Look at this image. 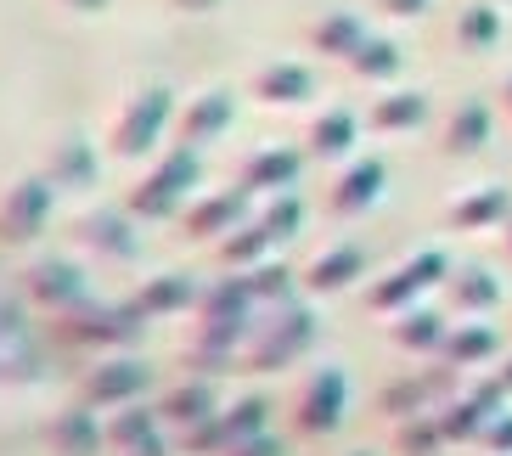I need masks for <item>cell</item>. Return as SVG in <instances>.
<instances>
[{
	"label": "cell",
	"mask_w": 512,
	"mask_h": 456,
	"mask_svg": "<svg viewBox=\"0 0 512 456\" xmlns=\"http://www.w3.org/2000/svg\"><path fill=\"white\" fill-rule=\"evenodd\" d=\"M355 136H361V119H355L349 107H327V113L310 119V152H316V158H338V152H349Z\"/></svg>",
	"instance_id": "32"
},
{
	"label": "cell",
	"mask_w": 512,
	"mask_h": 456,
	"mask_svg": "<svg viewBox=\"0 0 512 456\" xmlns=\"http://www.w3.org/2000/svg\"><path fill=\"white\" fill-rule=\"evenodd\" d=\"M34 378H40V350H34L29 327L0 333V389H23Z\"/></svg>",
	"instance_id": "31"
},
{
	"label": "cell",
	"mask_w": 512,
	"mask_h": 456,
	"mask_svg": "<svg viewBox=\"0 0 512 456\" xmlns=\"http://www.w3.org/2000/svg\"><path fill=\"white\" fill-rule=\"evenodd\" d=\"M304 175V152L299 147H259L242 158L237 186H248L254 198H276V192H293Z\"/></svg>",
	"instance_id": "14"
},
{
	"label": "cell",
	"mask_w": 512,
	"mask_h": 456,
	"mask_svg": "<svg viewBox=\"0 0 512 456\" xmlns=\"http://www.w3.org/2000/svg\"><path fill=\"white\" fill-rule=\"evenodd\" d=\"M147 383H152V366L141 361V355L113 350L79 378V400L96 406V411H119V406H136V400L147 395Z\"/></svg>",
	"instance_id": "6"
},
{
	"label": "cell",
	"mask_w": 512,
	"mask_h": 456,
	"mask_svg": "<svg viewBox=\"0 0 512 456\" xmlns=\"http://www.w3.org/2000/svg\"><path fill=\"white\" fill-rule=\"evenodd\" d=\"M299 276H304L310 293H344L355 276H366V248L361 243H332V248H321Z\"/></svg>",
	"instance_id": "20"
},
{
	"label": "cell",
	"mask_w": 512,
	"mask_h": 456,
	"mask_svg": "<svg viewBox=\"0 0 512 456\" xmlns=\"http://www.w3.org/2000/svg\"><path fill=\"white\" fill-rule=\"evenodd\" d=\"M197 299H203V288H197L186 271H158L141 282V293L130 304H136L147 321H164V316H186V310H197Z\"/></svg>",
	"instance_id": "18"
},
{
	"label": "cell",
	"mask_w": 512,
	"mask_h": 456,
	"mask_svg": "<svg viewBox=\"0 0 512 456\" xmlns=\"http://www.w3.org/2000/svg\"><path fill=\"white\" fill-rule=\"evenodd\" d=\"M68 12H107V0H62Z\"/></svg>",
	"instance_id": "43"
},
{
	"label": "cell",
	"mask_w": 512,
	"mask_h": 456,
	"mask_svg": "<svg viewBox=\"0 0 512 456\" xmlns=\"http://www.w3.org/2000/svg\"><path fill=\"white\" fill-rule=\"evenodd\" d=\"M344 406H349V378L338 366L321 361L316 372L293 389V428L310 434V440H321V434H332V428L344 423Z\"/></svg>",
	"instance_id": "8"
},
{
	"label": "cell",
	"mask_w": 512,
	"mask_h": 456,
	"mask_svg": "<svg viewBox=\"0 0 512 456\" xmlns=\"http://www.w3.org/2000/svg\"><path fill=\"white\" fill-rule=\"evenodd\" d=\"M293 276H299V271H287V265L265 259V265L248 271V282H254V299L259 304H293V299H299V282H293Z\"/></svg>",
	"instance_id": "36"
},
{
	"label": "cell",
	"mask_w": 512,
	"mask_h": 456,
	"mask_svg": "<svg viewBox=\"0 0 512 456\" xmlns=\"http://www.w3.org/2000/svg\"><path fill=\"white\" fill-rule=\"evenodd\" d=\"M479 440L490 445L496 456H512V411H496V417L484 423V434H479Z\"/></svg>",
	"instance_id": "38"
},
{
	"label": "cell",
	"mask_w": 512,
	"mask_h": 456,
	"mask_svg": "<svg viewBox=\"0 0 512 456\" xmlns=\"http://www.w3.org/2000/svg\"><path fill=\"white\" fill-rule=\"evenodd\" d=\"M445 299H451V310L462 321H479L501 304V282L484 271V265H456V271L445 276Z\"/></svg>",
	"instance_id": "21"
},
{
	"label": "cell",
	"mask_w": 512,
	"mask_h": 456,
	"mask_svg": "<svg viewBox=\"0 0 512 456\" xmlns=\"http://www.w3.org/2000/svg\"><path fill=\"white\" fill-rule=\"evenodd\" d=\"M57 333L68 338V344H91V350H130V344H141V333H147V316H141L136 304H107V299H85L74 304V310H62L57 316Z\"/></svg>",
	"instance_id": "4"
},
{
	"label": "cell",
	"mask_w": 512,
	"mask_h": 456,
	"mask_svg": "<svg viewBox=\"0 0 512 456\" xmlns=\"http://www.w3.org/2000/svg\"><path fill=\"white\" fill-rule=\"evenodd\" d=\"M344 456H372V451H344Z\"/></svg>",
	"instance_id": "47"
},
{
	"label": "cell",
	"mask_w": 512,
	"mask_h": 456,
	"mask_svg": "<svg viewBox=\"0 0 512 456\" xmlns=\"http://www.w3.org/2000/svg\"><path fill=\"white\" fill-rule=\"evenodd\" d=\"M40 175H46L51 186H62V192H85V186H96V141H85L79 130H57V136L46 141V164H40Z\"/></svg>",
	"instance_id": "13"
},
{
	"label": "cell",
	"mask_w": 512,
	"mask_h": 456,
	"mask_svg": "<svg viewBox=\"0 0 512 456\" xmlns=\"http://www.w3.org/2000/svg\"><path fill=\"white\" fill-rule=\"evenodd\" d=\"M23 293L40 310L62 316V310H74V304L91 299V282H85V271H79L74 259H34L29 271H23Z\"/></svg>",
	"instance_id": "11"
},
{
	"label": "cell",
	"mask_w": 512,
	"mask_h": 456,
	"mask_svg": "<svg viewBox=\"0 0 512 456\" xmlns=\"http://www.w3.org/2000/svg\"><path fill=\"white\" fill-rule=\"evenodd\" d=\"M214 411H220V389H214V378H197V372L186 383H175V389L158 400V417H164V428H175V434L209 423Z\"/></svg>",
	"instance_id": "19"
},
{
	"label": "cell",
	"mask_w": 512,
	"mask_h": 456,
	"mask_svg": "<svg viewBox=\"0 0 512 456\" xmlns=\"http://www.w3.org/2000/svg\"><path fill=\"white\" fill-rule=\"evenodd\" d=\"M316 333L321 321L310 304H271V321H254V333L242 344V372H276V366H293L316 350Z\"/></svg>",
	"instance_id": "1"
},
{
	"label": "cell",
	"mask_w": 512,
	"mask_h": 456,
	"mask_svg": "<svg viewBox=\"0 0 512 456\" xmlns=\"http://www.w3.org/2000/svg\"><path fill=\"white\" fill-rule=\"evenodd\" d=\"M197 181H203L197 147H181V141H175V147L158 152L152 169L130 186V214H136V220H175V214H186Z\"/></svg>",
	"instance_id": "2"
},
{
	"label": "cell",
	"mask_w": 512,
	"mask_h": 456,
	"mask_svg": "<svg viewBox=\"0 0 512 456\" xmlns=\"http://www.w3.org/2000/svg\"><path fill=\"white\" fill-rule=\"evenodd\" d=\"M434 423H439V434H445V445H451V440L462 445V440H479V434H484L490 411L467 395V389H456V395H445V400L434 406Z\"/></svg>",
	"instance_id": "28"
},
{
	"label": "cell",
	"mask_w": 512,
	"mask_h": 456,
	"mask_svg": "<svg viewBox=\"0 0 512 456\" xmlns=\"http://www.w3.org/2000/svg\"><path fill=\"white\" fill-rule=\"evenodd\" d=\"M259 220L276 231V237H293V231L304 226V203L293 198V192H276V198H265V209H259Z\"/></svg>",
	"instance_id": "37"
},
{
	"label": "cell",
	"mask_w": 512,
	"mask_h": 456,
	"mask_svg": "<svg viewBox=\"0 0 512 456\" xmlns=\"http://www.w3.org/2000/svg\"><path fill=\"white\" fill-rule=\"evenodd\" d=\"M445 276H451V259L439 254V248H422V254L400 259L383 282H372V288H366V304H372L377 316H400V310H411L428 288H445Z\"/></svg>",
	"instance_id": "5"
},
{
	"label": "cell",
	"mask_w": 512,
	"mask_h": 456,
	"mask_svg": "<svg viewBox=\"0 0 512 456\" xmlns=\"http://www.w3.org/2000/svg\"><path fill=\"white\" fill-rule=\"evenodd\" d=\"M394 344H400V350H417V355H434L439 344H445V333H451V327H445V321L434 316V310H422V304H411V310H400V316H394Z\"/></svg>",
	"instance_id": "33"
},
{
	"label": "cell",
	"mask_w": 512,
	"mask_h": 456,
	"mask_svg": "<svg viewBox=\"0 0 512 456\" xmlns=\"http://www.w3.org/2000/svg\"><path fill=\"white\" fill-rule=\"evenodd\" d=\"M445 220H451V231H496L512 220V192L507 186H479V192L456 198Z\"/></svg>",
	"instance_id": "22"
},
{
	"label": "cell",
	"mask_w": 512,
	"mask_h": 456,
	"mask_svg": "<svg viewBox=\"0 0 512 456\" xmlns=\"http://www.w3.org/2000/svg\"><path fill=\"white\" fill-rule=\"evenodd\" d=\"M501 113H507V119H512V74L501 79Z\"/></svg>",
	"instance_id": "44"
},
{
	"label": "cell",
	"mask_w": 512,
	"mask_h": 456,
	"mask_svg": "<svg viewBox=\"0 0 512 456\" xmlns=\"http://www.w3.org/2000/svg\"><path fill=\"white\" fill-rule=\"evenodd\" d=\"M377 12H389V17H422L434 0H372Z\"/></svg>",
	"instance_id": "40"
},
{
	"label": "cell",
	"mask_w": 512,
	"mask_h": 456,
	"mask_svg": "<svg viewBox=\"0 0 512 456\" xmlns=\"http://www.w3.org/2000/svg\"><path fill=\"white\" fill-rule=\"evenodd\" d=\"M366 40H372V34H366V23L355 12H321L316 23H310V51H321V57L349 62Z\"/></svg>",
	"instance_id": "25"
},
{
	"label": "cell",
	"mask_w": 512,
	"mask_h": 456,
	"mask_svg": "<svg viewBox=\"0 0 512 456\" xmlns=\"http://www.w3.org/2000/svg\"><path fill=\"white\" fill-rule=\"evenodd\" d=\"M276 243H282V237H276V231L259 220V214H248V220L231 231V237H220V243H214V254L226 259L231 271H254V265H265V259H271Z\"/></svg>",
	"instance_id": "24"
},
{
	"label": "cell",
	"mask_w": 512,
	"mask_h": 456,
	"mask_svg": "<svg viewBox=\"0 0 512 456\" xmlns=\"http://www.w3.org/2000/svg\"><path fill=\"white\" fill-rule=\"evenodd\" d=\"M46 440L57 456H102L107 451V428L96 423V406H62L57 417L46 423Z\"/></svg>",
	"instance_id": "15"
},
{
	"label": "cell",
	"mask_w": 512,
	"mask_h": 456,
	"mask_svg": "<svg viewBox=\"0 0 512 456\" xmlns=\"http://www.w3.org/2000/svg\"><path fill=\"white\" fill-rule=\"evenodd\" d=\"M169 119H175V91H169V85H141V91H130L113 107L102 141H107L113 158H147V152L164 141Z\"/></svg>",
	"instance_id": "3"
},
{
	"label": "cell",
	"mask_w": 512,
	"mask_h": 456,
	"mask_svg": "<svg viewBox=\"0 0 512 456\" xmlns=\"http://www.w3.org/2000/svg\"><path fill=\"white\" fill-rule=\"evenodd\" d=\"M226 456H287V445L276 440L271 428H265V434H254V440H242V445H231Z\"/></svg>",
	"instance_id": "39"
},
{
	"label": "cell",
	"mask_w": 512,
	"mask_h": 456,
	"mask_svg": "<svg viewBox=\"0 0 512 456\" xmlns=\"http://www.w3.org/2000/svg\"><path fill=\"white\" fill-rule=\"evenodd\" d=\"M456 40H462V51H496L501 46V12L496 6H462L456 12Z\"/></svg>",
	"instance_id": "34"
},
{
	"label": "cell",
	"mask_w": 512,
	"mask_h": 456,
	"mask_svg": "<svg viewBox=\"0 0 512 456\" xmlns=\"http://www.w3.org/2000/svg\"><path fill=\"white\" fill-rule=\"evenodd\" d=\"M164 434V417H158V406H119L113 411V423H107V445L113 451H136V445H147V440H158Z\"/></svg>",
	"instance_id": "30"
},
{
	"label": "cell",
	"mask_w": 512,
	"mask_h": 456,
	"mask_svg": "<svg viewBox=\"0 0 512 456\" xmlns=\"http://www.w3.org/2000/svg\"><path fill=\"white\" fill-rule=\"evenodd\" d=\"M422 119H428V96L422 91H394V96H377V102L366 107V130H377V136L417 130Z\"/></svg>",
	"instance_id": "26"
},
{
	"label": "cell",
	"mask_w": 512,
	"mask_h": 456,
	"mask_svg": "<svg viewBox=\"0 0 512 456\" xmlns=\"http://www.w3.org/2000/svg\"><path fill=\"white\" fill-rule=\"evenodd\" d=\"M383 181H389V169H383V158H355V164L332 181V192H327V209L332 214H366L377 198H383Z\"/></svg>",
	"instance_id": "17"
},
{
	"label": "cell",
	"mask_w": 512,
	"mask_h": 456,
	"mask_svg": "<svg viewBox=\"0 0 512 456\" xmlns=\"http://www.w3.org/2000/svg\"><path fill=\"white\" fill-rule=\"evenodd\" d=\"M349 74L366 79V85H394V79L406 74V51L394 46V40H383V34H372V40L349 57Z\"/></svg>",
	"instance_id": "29"
},
{
	"label": "cell",
	"mask_w": 512,
	"mask_h": 456,
	"mask_svg": "<svg viewBox=\"0 0 512 456\" xmlns=\"http://www.w3.org/2000/svg\"><path fill=\"white\" fill-rule=\"evenodd\" d=\"M231 119H237V96L226 91V85H209V91H197L192 102L181 107V119H175V136H181V147H209V141H220L231 130Z\"/></svg>",
	"instance_id": "12"
},
{
	"label": "cell",
	"mask_w": 512,
	"mask_h": 456,
	"mask_svg": "<svg viewBox=\"0 0 512 456\" xmlns=\"http://www.w3.org/2000/svg\"><path fill=\"white\" fill-rule=\"evenodd\" d=\"M51 203H57V186H51L46 175H17V181L0 192V243L6 248L34 243V237L51 226Z\"/></svg>",
	"instance_id": "7"
},
{
	"label": "cell",
	"mask_w": 512,
	"mask_h": 456,
	"mask_svg": "<svg viewBox=\"0 0 512 456\" xmlns=\"http://www.w3.org/2000/svg\"><path fill=\"white\" fill-rule=\"evenodd\" d=\"M74 243L96 265H130L141 254V231L130 220V209H85L74 220Z\"/></svg>",
	"instance_id": "9"
},
{
	"label": "cell",
	"mask_w": 512,
	"mask_h": 456,
	"mask_svg": "<svg viewBox=\"0 0 512 456\" xmlns=\"http://www.w3.org/2000/svg\"><path fill=\"white\" fill-rule=\"evenodd\" d=\"M124 456H169V445H164V434H158V440L136 445V451H124Z\"/></svg>",
	"instance_id": "42"
},
{
	"label": "cell",
	"mask_w": 512,
	"mask_h": 456,
	"mask_svg": "<svg viewBox=\"0 0 512 456\" xmlns=\"http://www.w3.org/2000/svg\"><path fill=\"white\" fill-rule=\"evenodd\" d=\"M439 355H445V366H484L501 355V338L484 321H456V333H445Z\"/></svg>",
	"instance_id": "27"
},
{
	"label": "cell",
	"mask_w": 512,
	"mask_h": 456,
	"mask_svg": "<svg viewBox=\"0 0 512 456\" xmlns=\"http://www.w3.org/2000/svg\"><path fill=\"white\" fill-rule=\"evenodd\" d=\"M248 214H254V192H248V186H226V192H203V198H192L181 220H186V237H197V243H220V237H231Z\"/></svg>",
	"instance_id": "10"
},
{
	"label": "cell",
	"mask_w": 512,
	"mask_h": 456,
	"mask_svg": "<svg viewBox=\"0 0 512 456\" xmlns=\"http://www.w3.org/2000/svg\"><path fill=\"white\" fill-rule=\"evenodd\" d=\"M169 6H175V12H186V17H203V12H214L220 0H169Z\"/></svg>",
	"instance_id": "41"
},
{
	"label": "cell",
	"mask_w": 512,
	"mask_h": 456,
	"mask_svg": "<svg viewBox=\"0 0 512 456\" xmlns=\"http://www.w3.org/2000/svg\"><path fill=\"white\" fill-rule=\"evenodd\" d=\"M248 96H254V102H265V107H299V102H310V96H316V74H310L304 62L276 57V62H265V68L254 74Z\"/></svg>",
	"instance_id": "16"
},
{
	"label": "cell",
	"mask_w": 512,
	"mask_h": 456,
	"mask_svg": "<svg viewBox=\"0 0 512 456\" xmlns=\"http://www.w3.org/2000/svg\"><path fill=\"white\" fill-rule=\"evenodd\" d=\"M496 378H501V389H507V395H512V355H507V361L496 366Z\"/></svg>",
	"instance_id": "45"
},
{
	"label": "cell",
	"mask_w": 512,
	"mask_h": 456,
	"mask_svg": "<svg viewBox=\"0 0 512 456\" xmlns=\"http://www.w3.org/2000/svg\"><path fill=\"white\" fill-rule=\"evenodd\" d=\"M507 254H512V220H507Z\"/></svg>",
	"instance_id": "46"
},
{
	"label": "cell",
	"mask_w": 512,
	"mask_h": 456,
	"mask_svg": "<svg viewBox=\"0 0 512 456\" xmlns=\"http://www.w3.org/2000/svg\"><path fill=\"white\" fill-rule=\"evenodd\" d=\"M484 141H490V102L467 96V102L451 107V119L439 130V147L451 158H473V152H484Z\"/></svg>",
	"instance_id": "23"
},
{
	"label": "cell",
	"mask_w": 512,
	"mask_h": 456,
	"mask_svg": "<svg viewBox=\"0 0 512 456\" xmlns=\"http://www.w3.org/2000/svg\"><path fill=\"white\" fill-rule=\"evenodd\" d=\"M439 445H445V434H439L434 411H422V417H400V423H394V451H400V456H434Z\"/></svg>",
	"instance_id": "35"
}]
</instances>
